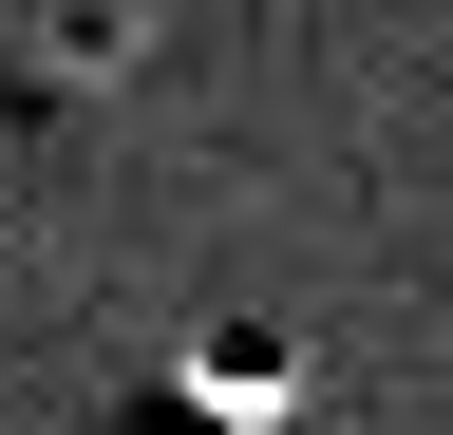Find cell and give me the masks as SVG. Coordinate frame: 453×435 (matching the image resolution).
I'll use <instances>...</instances> for the list:
<instances>
[{"label":"cell","mask_w":453,"mask_h":435,"mask_svg":"<svg viewBox=\"0 0 453 435\" xmlns=\"http://www.w3.org/2000/svg\"><path fill=\"white\" fill-rule=\"evenodd\" d=\"M303 398H321V360L283 322H189V341H151L113 435H303Z\"/></svg>","instance_id":"6da1fadb"}]
</instances>
